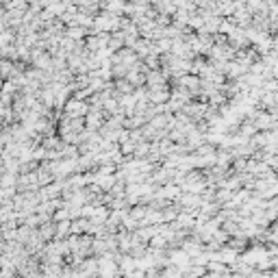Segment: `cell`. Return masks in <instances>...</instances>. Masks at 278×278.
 <instances>
[{
  "instance_id": "cell-1",
  "label": "cell",
  "mask_w": 278,
  "mask_h": 278,
  "mask_svg": "<svg viewBox=\"0 0 278 278\" xmlns=\"http://www.w3.org/2000/svg\"><path fill=\"white\" fill-rule=\"evenodd\" d=\"M65 113L72 120H83V115L89 113V105L83 100H70V102H65Z\"/></svg>"
},
{
  "instance_id": "cell-2",
  "label": "cell",
  "mask_w": 278,
  "mask_h": 278,
  "mask_svg": "<svg viewBox=\"0 0 278 278\" xmlns=\"http://www.w3.org/2000/svg\"><path fill=\"white\" fill-rule=\"evenodd\" d=\"M115 180H118V178H115L113 174H102V172L91 176V183H94L98 189H105V192H111V187L115 185Z\"/></svg>"
},
{
  "instance_id": "cell-3",
  "label": "cell",
  "mask_w": 278,
  "mask_h": 278,
  "mask_svg": "<svg viewBox=\"0 0 278 278\" xmlns=\"http://www.w3.org/2000/svg\"><path fill=\"white\" fill-rule=\"evenodd\" d=\"M178 85H183V89L196 91L198 87H202V79L196 74H183V76H178Z\"/></svg>"
},
{
  "instance_id": "cell-4",
  "label": "cell",
  "mask_w": 278,
  "mask_h": 278,
  "mask_svg": "<svg viewBox=\"0 0 278 278\" xmlns=\"http://www.w3.org/2000/svg\"><path fill=\"white\" fill-rule=\"evenodd\" d=\"M146 81H148V85L152 87V89H168V87H165V76L157 70H150L148 74H146Z\"/></svg>"
},
{
  "instance_id": "cell-5",
  "label": "cell",
  "mask_w": 278,
  "mask_h": 278,
  "mask_svg": "<svg viewBox=\"0 0 278 278\" xmlns=\"http://www.w3.org/2000/svg\"><path fill=\"white\" fill-rule=\"evenodd\" d=\"M217 258H219V263H224V265H233V263L239 258V252H235L233 248H219L217 250Z\"/></svg>"
},
{
  "instance_id": "cell-6",
  "label": "cell",
  "mask_w": 278,
  "mask_h": 278,
  "mask_svg": "<svg viewBox=\"0 0 278 278\" xmlns=\"http://www.w3.org/2000/svg\"><path fill=\"white\" fill-rule=\"evenodd\" d=\"M174 226H176V228H193V226H196V217H193L192 213H178Z\"/></svg>"
},
{
  "instance_id": "cell-7",
  "label": "cell",
  "mask_w": 278,
  "mask_h": 278,
  "mask_svg": "<svg viewBox=\"0 0 278 278\" xmlns=\"http://www.w3.org/2000/svg\"><path fill=\"white\" fill-rule=\"evenodd\" d=\"M148 100L152 102V105H163V102L170 100V91L168 89H152L148 94Z\"/></svg>"
},
{
  "instance_id": "cell-8",
  "label": "cell",
  "mask_w": 278,
  "mask_h": 278,
  "mask_svg": "<svg viewBox=\"0 0 278 278\" xmlns=\"http://www.w3.org/2000/svg\"><path fill=\"white\" fill-rule=\"evenodd\" d=\"M183 252H187L189 258H196L198 255H202V248H200V241H185L183 243Z\"/></svg>"
},
{
  "instance_id": "cell-9",
  "label": "cell",
  "mask_w": 278,
  "mask_h": 278,
  "mask_svg": "<svg viewBox=\"0 0 278 278\" xmlns=\"http://www.w3.org/2000/svg\"><path fill=\"white\" fill-rule=\"evenodd\" d=\"M157 198H180V187H176V185H165L163 189L157 192Z\"/></svg>"
},
{
  "instance_id": "cell-10",
  "label": "cell",
  "mask_w": 278,
  "mask_h": 278,
  "mask_svg": "<svg viewBox=\"0 0 278 278\" xmlns=\"http://www.w3.org/2000/svg\"><path fill=\"white\" fill-rule=\"evenodd\" d=\"M135 267H137V263H135V258H133V257H124V258H120V272H124L126 276L133 274Z\"/></svg>"
},
{
  "instance_id": "cell-11",
  "label": "cell",
  "mask_w": 278,
  "mask_h": 278,
  "mask_svg": "<svg viewBox=\"0 0 278 278\" xmlns=\"http://www.w3.org/2000/svg\"><path fill=\"white\" fill-rule=\"evenodd\" d=\"M85 35V28H81V26H70L67 28V40H81V37Z\"/></svg>"
},
{
  "instance_id": "cell-12",
  "label": "cell",
  "mask_w": 278,
  "mask_h": 278,
  "mask_svg": "<svg viewBox=\"0 0 278 278\" xmlns=\"http://www.w3.org/2000/svg\"><path fill=\"white\" fill-rule=\"evenodd\" d=\"M105 11L107 13H111V11H126V4H122V2H109V4H105Z\"/></svg>"
},
{
  "instance_id": "cell-13",
  "label": "cell",
  "mask_w": 278,
  "mask_h": 278,
  "mask_svg": "<svg viewBox=\"0 0 278 278\" xmlns=\"http://www.w3.org/2000/svg\"><path fill=\"white\" fill-rule=\"evenodd\" d=\"M11 185H16V176H13V174L0 176V187H11Z\"/></svg>"
},
{
  "instance_id": "cell-14",
  "label": "cell",
  "mask_w": 278,
  "mask_h": 278,
  "mask_svg": "<svg viewBox=\"0 0 278 278\" xmlns=\"http://www.w3.org/2000/svg\"><path fill=\"white\" fill-rule=\"evenodd\" d=\"M55 219H57V222H61V219H70V215H67L65 209H59V211L55 213Z\"/></svg>"
},
{
  "instance_id": "cell-15",
  "label": "cell",
  "mask_w": 278,
  "mask_h": 278,
  "mask_svg": "<svg viewBox=\"0 0 278 278\" xmlns=\"http://www.w3.org/2000/svg\"><path fill=\"white\" fill-rule=\"evenodd\" d=\"M272 265H274V267H278V257H274V258H272Z\"/></svg>"
},
{
  "instance_id": "cell-16",
  "label": "cell",
  "mask_w": 278,
  "mask_h": 278,
  "mask_svg": "<svg viewBox=\"0 0 278 278\" xmlns=\"http://www.w3.org/2000/svg\"><path fill=\"white\" fill-rule=\"evenodd\" d=\"M0 87H2V83H0Z\"/></svg>"
}]
</instances>
